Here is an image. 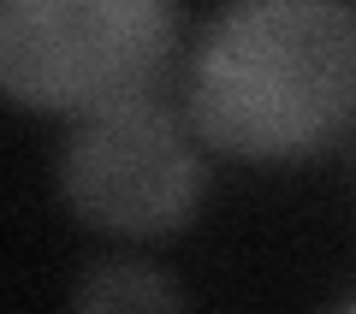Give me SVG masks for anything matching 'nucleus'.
I'll return each mask as SVG.
<instances>
[{
	"label": "nucleus",
	"mask_w": 356,
	"mask_h": 314,
	"mask_svg": "<svg viewBox=\"0 0 356 314\" xmlns=\"http://www.w3.org/2000/svg\"><path fill=\"white\" fill-rule=\"evenodd\" d=\"M356 113V13L327 0H255L202 30L191 131L243 160L315 154Z\"/></svg>",
	"instance_id": "obj_1"
},
{
	"label": "nucleus",
	"mask_w": 356,
	"mask_h": 314,
	"mask_svg": "<svg viewBox=\"0 0 356 314\" xmlns=\"http://www.w3.org/2000/svg\"><path fill=\"white\" fill-rule=\"evenodd\" d=\"M172 30L161 0H0V95L42 113H107L149 95Z\"/></svg>",
	"instance_id": "obj_2"
},
{
	"label": "nucleus",
	"mask_w": 356,
	"mask_h": 314,
	"mask_svg": "<svg viewBox=\"0 0 356 314\" xmlns=\"http://www.w3.org/2000/svg\"><path fill=\"white\" fill-rule=\"evenodd\" d=\"M202 178L208 172L191 125L154 95L77 119L60 154V196L72 201V214L119 238H154L191 220Z\"/></svg>",
	"instance_id": "obj_3"
},
{
	"label": "nucleus",
	"mask_w": 356,
	"mask_h": 314,
	"mask_svg": "<svg viewBox=\"0 0 356 314\" xmlns=\"http://www.w3.org/2000/svg\"><path fill=\"white\" fill-rule=\"evenodd\" d=\"M72 314H184V297L149 261H102L83 273Z\"/></svg>",
	"instance_id": "obj_4"
},
{
	"label": "nucleus",
	"mask_w": 356,
	"mask_h": 314,
	"mask_svg": "<svg viewBox=\"0 0 356 314\" xmlns=\"http://www.w3.org/2000/svg\"><path fill=\"white\" fill-rule=\"evenodd\" d=\"M344 314H356V302H350V308H344Z\"/></svg>",
	"instance_id": "obj_5"
}]
</instances>
